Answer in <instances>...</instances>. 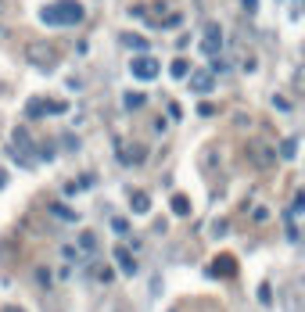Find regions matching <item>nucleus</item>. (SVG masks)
Listing matches in <instances>:
<instances>
[{
	"label": "nucleus",
	"instance_id": "f257e3e1",
	"mask_svg": "<svg viewBox=\"0 0 305 312\" xmlns=\"http://www.w3.org/2000/svg\"><path fill=\"white\" fill-rule=\"evenodd\" d=\"M83 18H86V11H83L79 0H54V4H43V8H40V22H43V25H61V29H68V25H79Z\"/></svg>",
	"mask_w": 305,
	"mask_h": 312
},
{
	"label": "nucleus",
	"instance_id": "f03ea898",
	"mask_svg": "<svg viewBox=\"0 0 305 312\" xmlns=\"http://www.w3.org/2000/svg\"><path fill=\"white\" fill-rule=\"evenodd\" d=\"M129 72L137 75L140 83H151V79H158V72H162V65L151 58V54H137L133 61H129Z\"/></svg>",
	"mask_w": 305,
	"mask_h": 312
},
{
	"label": "nucleus",
	"instance_id": "7ed1b4c3",
	"mask_svg": "<svg viewBox=\"0 0 305 312\" xmlns=\"http://www.w3.org/2000/svg\"><path fill=\"white\" fill-rule=\"evenodd\" d=\"M234 273H237L234 255H215V258L205 265V277H208V280H223V277H234Z\"/></svg>",
	"mask_w": 305,
	"mask_h": 312
},
{
	"label": "nucleus",
	"instance_id": "20e7f679",
	"mask_svg": "<svg viewBox=\"0 0 305 312\" xmlns=\"http://www.w3.org/2000/svg\"><path fill=\"white\" fill-rule=\"evenodd\" d=\"M29 61L40 68V72H51L54 68V47H47V43H29Z\"/></svg>",
	"mask_w": 305,
	"mask_h": 312
},
{
	"label": "nucleus",
	"instance_id": "39448f33",
	"mask_svg": "<svg viewBox=\"0 0 305 312\" xmlns=\"http://www.w3.org/2000/svg\"><path fill=\"white\" fill-rule=\"evenodd\" d=\"M201 51H205L208 58H219V51H223V29H219L215 22H208V25H205V36H201Z\"/></svg>",
	"mask_w": 305,
	"mask_h": 312
},
{
	"label": "nucleus",
	"instance_id": "423d86ee",
	"mask_svg": "<svg viewBox=\"0 0 305 312\" xmlns=\"http://www.w3.org/2000/svg\"><path fill=\"white\" fill-rule=\"evenodd\" d=\"M115 154H119V165H126V169H137V165L147 158V147H140V144H129V147H115Z\"/></svg>",
	"mask_w": 305,
	"mask_h": 312
},
{
	"label": "nucleus",
	"instance_id": "0eeeda50",
	"mask_svg": "<svg viewBox=\"0 0 305 312\" xmlns=\"http://www.w3.org/2000/svg\"><path fill=\"white\" fill-rule=\"evenodd\" d=\"M111 258H115V265L122 269V277H137V258L129 255V248L115 244V251H111Z\"/></svg>",
	"mask_w": 305,
	"mask_h": 312
},
{
	"label": "nucleus",
	"instance_id": "6e6552de",
	"mask_svg": "<svg viewBox=\"0 0 305 312\" xmlns=\"http://www.w3.org/2000/svg\"><path fill=\"white\" fill-rule=\"evenodd\" d=\"M119 47H126V51H140V54L151 51V47H147V36H140V32H119Z\"/></svg>",
	"mask_w": 305,
	"mask_h": 312
},
{
	"label": "nucleus",
	"instance_id": "1a4fd4ad",
	"mask_svg": "<svg viewBox=\"0 0 305 312\" xmlns=\"http://www.w3.org/2000/svg\"><path fill=\"white\" fill-rule=\"evenodd\" d=\"M215 86V75L212 72H190V90L194 94H208Z\"/></svg>",
	"mask_w": 305,
	"mask_h": 312
},
{
	"label": "nucleus",
	"instance_id": "9d476101",
	"mask_svg": "<svg viewBox=\"0 0 305 312\" xmlns=\"http://www.w3.org/2000/svg\"><path fill=\"white\" fill-rule=\"evenodd\" d=\"M129 208H133L137 215H147V212H151V194H147V190H129Z\"/></svg>",
	"mask_w": 305,
	"mask_h": 312
},
{
	"label": "nucleus",
	"instance_id": "9b49d317",
	"mask_svg": "<svg viewBox=\"0 0 305 312\" xmlns=\"http://www.w3.org/2000/svg\"><path fill=\"white\" fill-rule=\"evenodd\" d=\"M25 119H47V97H29L25 101Z\"/></svg>",
	"mask_w": 305,
	"mask_h": 312
},
{
	"label": "nucleus",
	"instance_id": "f8f14e48",
	"mask_svg": "<svg viewBox=\"0 0 305 312\" xmlns=\"http://www.w3.org/2000/svg\"><path fill=\"white\" fill-rule=\"evenodd\" d=\"M51 215L61 219V222H79V212H72V208L61 205V201H51Z\"/></svg>",
	"mask_w": 305,
	"mask_h": 312
},
{
	"label": "nucleus",
	"instance_id": "ddd939ff",
	"mask_svg": "<svg viewBox=\"0 0 305 312\" xmlns=\"http://www.w3.org/2000/svg\"><path fill=\"white\" fill-rule=\"evenodd\" d=\"M147 104V94H140V90H126L122 94V108L126 111H137V108H144Z\"/></svg>",
	"mask_w": 305,
	"mask_h": 312
},
{
	"label": "nucleus",
	"instance_id": "4468645a",
	"mask_svg": "<svg viewBox=\"0 0 305 312\" xmlns=\"http://www.w3.org/2000/svg\"><path fill=\"white\" fill-rule=\"evenodd\" d=\"M169 75H172V79H187V75H190V61H187V58H172Z\"/></svg>",
	"mask_w": 305,
	"mask_h": 312
},
{
	"label": "nucleus",
	"instance_id": "2eb2a0df",
	"mask_svg": "<svg viewBox=\"0 0 305 312\" xmlns=\"http://www.w3.org/2000/svg\"><path fill=\"white\" fill-rule=\"evenodd\" d=\"M169 208H172V215H190V201H187V194H172V198H169Z\"/></svg>",
	"mask_w": 305,
	"mask_h": 312
},
{
	"label": "nucleus",
	"instance_id": "dca6fc26",
	"mask_svg": "<svg viewBox=\"0 0 305 312\" xmlns=\"http://www.w3.org/2000/svg\"><path fill=\"white\" fill-rule=\"evenodd\" d=\"M75 248H83L86 255H94V251H97V233H94V230H83V233H79V244H75Z\"/></svg>",
	"mask_w": 305,
	"mask_h": 312
},
{
	"label": "nucleus",
	"instance_id": "f3484780",
	"mask_svg": "<svg viewBox=\"0 0 305 312\" xmlns=\"http://www.w3.org/2000/svg\"><path fill=\"white\" fill-rule=\"evenodd\" d=\"M32 277H36V287H40V291H51L54 280H51V269H47V265H36V269H32Z\"/></svg>",
	"mask_w": 305,
	"mask_h": 312
},
{
	"label": "nucleus",
	"instance_id": "a211bd4d",
	"mask_svg": "<svg viewBox=\"0 0 305 312\" xmlns=\"http://www.w3.org/2000/svg\"><path fill=\"white\" fill-rule=\"evenodd\" d=\"M291 86H294V94H301V97H305V61L291 72Z\"/></svg>",
	"mask_w": 305,
	"mask_h": 312
},
{
	"label": "nucleus",
	"instance_id": "6ab92c4d",
	"mask_svg": "<svg viewBox=\"0 0 305 312\" xmlns=\"http://www.w3.org/2000/svg\"><path fill=\"white\" fill-rule=\"evenodd\" d=\"M54 154H58L54 140H47V144H40V147H36V158H40V162H54Z\"/></svg>",
	"mask_w": 305,
	"mask_h": 312
},
{
	"label": "nucleus",
	"instance_id": "aec40b11",
	"mask_svg": "<svg viewBox=\"0 0 305 312\" xmlns=\"http://www.w3.org/2000/svg\"><path fill=\"white\" fill-rule=\"evenodd\" d=\"M301 212H305V190H298V194H294V201H291V208H287V215L294 219V215H301Z\"/></svg>",
	"mask_w": 305,
	"mask_h": 312
},
{
	"label": "nucleus",
	"instance_id": "412c9836",
	"mask_svg": "<svg viewBox=\"0 0 305 312\" xmlns=\"http://www.w3.org/2000/svg\"><path fill=\"white\" fill-rule=\"evenodd\" d=\"M258 301H262V308L273 305V287H270V284H258Z\"/></svg>",
	"mask_w": 305,
	"mask_h": 312
},
{
	"label": "nucleus",
	"instance_id": "4be33fe9",
	"mask_svg": "<svg viewBox=\"0 0 305 312\" xmlns=\"http://www.w3.org/2000/svg\"><path fill=\"white\" fill-rule=\"evenodd\" d=\"M155 25H158V29H176V25H183V15H180V11H176V15H165V18L155 22Z\"/></svg>",
	"mask_w": 305,
	"mask_h": 312
},
{
	"label": "nucleus",
	"instance_id": "5701e85b",
	"mask_svg": "<svg viewBox=\"0 0 305 312\" xmlns=\"http://www.w3.org/2000/svg\"><path fill=\"white\" fill-rule=\"evenodd\" d=\"M294 154H298V140L291 137V140H284V144H280V158H294Z\"/></svg>",
	"mask_w": 305,
	"mask_h": 312
},
{
	"label": "nucleus",
	"instance_id": "b1692460",
	"mask_svg": "<svg viewBox=\"0 0 305 312\" xmlns=\"http://www.w3.org/2000/svg\"><path fill=\"white\" fill-rule=\"evenodd\" d=\"M111 230H115V233H119V237H126V233H129V219H122V215H115V219H111Z\"/></svg>",
	"mask_w": 305,
	"mask_h": 312
},
{
	"label": "nucleus",
	"instance_id": "393cba45",
	"mask_svg": "<svg viewBox=\"0 0 305 312\" xmlns=\"http://www.w3.org/2000/svg\"><path fill=\"white\" fill-rule=\"evenodd\" d=\"M97 280L101 284H111V280H115V269H111V265H97Z\"/></svg>",
	"mask_w": 305,
	"mask_h": 312
},
{
	"label": "nucleus",
	"instance_id": "a878e982",
	"mask_svg": "<svg viewBox=\"0 0 305 312\" xmlns=\"http://www.w3.org/2000/svg\"><path fill=\"white\" fill-rule=\"evenodd\" d=\"M61 258L65 262H75V258H79V248H75V244H61Z\"/></svg>",
	"mask_w": 305,
	"mask_h": 312
},
{
	"label": "nucleus",
	"instance_id": "bb28decb",
	"mask_svg": "<svg viewBox=\"0 0 305 312\" xmlns=\"http://www.w3.org/2000/svg\"><path fill=\"white\" fill-rule=\"evenodd\" d=\"M65 111H68L65 101H47V115H65Z\"/></svg>",
	"mask_w": 305,
	"mask_h": 312
},
{
	"label": "nucleus",
	"instance_id": "cd10ccee",
	"mask_svg": "<svg viewBox=\"0 0 305 312\" xmlns=\"http://www.w3.org/2000/svg\"><path fill=\"white\" fill-rule=\"evenodd\" d=\"M198 115H201V119H212V115H215V104H212V101H201V104H198Z\"/></svg>",
	"mask_w": 305,
	"mask_h": 312
},
{
	"label": "nucleus",
	"instance_id": "c85d7f7f",
	"mask_svg": "<svg viewBox=\"0 0 305 312\" xmlns=\"http://www.w3.org/2000/svg\"><path fill=\"white\" fill-rule=\"evenodd\" d=\"M273 108H277V111H291V101H287L284 94H273Z\"/></svg>",
	"mask_w": 305,
	"mask_h": 312
},
{
	"label": "nucleus",
	"instance_id": "c756f323",
	"mask_svg": "<svg viewBox=\"0 0 305 312\" xmlns=\"http://www.w3.org/2000/svg\"><path fill=\"white\" fill-rule=\"evenodd\" d=\"M65 151H79V137H75V133H65Z\"/></svg>",
	"mask_w": 305,
	"mask_h": 312
},
{
	"label": "nucleus",
	"instance_id": "7c9ffc66",
	"mask_svg": "<svg viewBox=\"0 0 305 312\" xmlns=\"http://www.w3.org/2000/svg\"><path fill=\"white\" fill-rule=\"evenodd\" d=\"M169 119H176V122H180V119H183V108H180V104H176V101H172V104H169Z\"/></svg>",
	"mask_w": 305,
	"mask_h": 312
},
{
	"label": "nucleus",
	"instance_id": "2f4dec72",
	"mask_svg": "<svg viewBox=\"0 0 305 312\" xmlns=\"http://www.w3.org/2000/svg\"><path fill=\"white\" fill-rule=\"evenodd\" d=\"M241 8H244L248 15H255V11H258V0H241Z\"/></svg>",
	"mask_w": 305,
	"mask_h": 312
},
{
	"label": "nucleus",
	"instance_id": "473e14b6",
	"mask_svg": "<svg viewBox=\"0 0 305 312\" xmlns=\"http://www.w3.org/2000/svg\"><path fill=\"white\" fill-rule=\"evenodd\" d=\"M266 219H270V208H266V205L255 208V222H266Z\"/></svg>",
	"mask_w": 305,
	"mask_h": 312
},
{
	"label": "nucleus",
	"instance_id": "72a5a7b5",
	"mask_svg": "<svg viewBox=\"0 0 305 312\" xmlns=\"http://www.w3.org/2000/svg\"><path fill=\"white\" fill-rule=\"evenodd\" d=\"M79 194V183H65V198H75Z\"/></svg>",
	"mask_w": 305,
	"mask_h": 312
},
{
	"label": "nucleus",
	"instance_id": "f704fd0d",
	"mask_svg": "<svg viewBox=\"0 0 305 312\" xmlns=\"http://www.w3.org/2000/svg\"><path fill=\"white\" fill-rule=\"evenodd\" d=\"M4 187H8V172H4V169H0V190H4Z\"/></svg>",
	"mask_w": 305,
	"mask_h": 312
},
{
	"label": "nucleus",
	"instance_id": "c9c22d12",
	"mask_svg": "<svg viewBox=\"0 0 305 312\" xmlns=\"http://www.w3.org/2000/svg\"><path fill=\"white\" fill-rule=\"evenodd\" d=\"M4 312H25V308H18V305H8V308H4Z\"/></svg>",
	"mask_w": 305,
	"mask_h": 312
}]
</instances>
